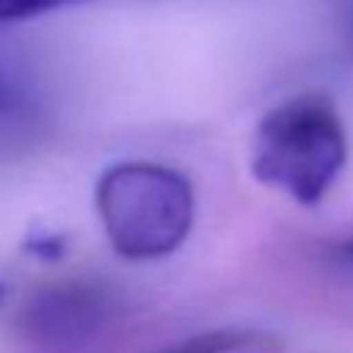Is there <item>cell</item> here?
Masks as SVG:
<instances>
[{
	"label": "cell",
	"mask_w": 353,
	"mask_h": 353,
	"mask_svg": "<svg viewBox=\"0 0 353 353\" xmlns=\"http://www.w3.org/2000/svg\"><path fill=\"white\" fill-rule=\"evenodd\" d=\"M245 345H251V336L245 331H204L154 353H237Z\"/></svg>",
	"instance_id": "3957f363"
},
{
	"label": "cell",
	"mask_w": 353,
	"mask_h": 353,
	"mask_svg": "<svg viewBox=\"0 0 353 353\" xmlns=\"http://www.w3.org/2000/svg\"><path fill=\"white\" fill-rule=\"evenodd\" d=\"M97 215L124 259L146 262L176 251L193 226L196 199L185 174L157 163H116L97 182Z\"/></svg>",
	"instance_id": "7a4b0ae2"
},
{
	"label": "cell",
	"mask_w": 353,
	"mask_h": 353,
	"mask_svg": "<svg viewBox=\"0 0 353 353\" xmlns=\"http://www.w3.org/2000/svg\"><path fill=\"white\" fill-rule=\"evenodd\" d=\"M339 254H342L345 259H350V262H353V237H350V240H345V245L339 248Z\"/></svg>",
	"instance_id": "5b68a950"
},
{
	"label": "cell",
	"mask_w": 353,
	"mask_h": 353,
	"mask_svg": "<svg viewBox=\"0 0 353 353\" xmlns=\"http://www.w3.org/2000/svg\"><path fill=\"white\" fill-rule=\"evenodd\" d=\"M345 157V124L320 94H301L268 110L251 141V174L298 204L323 201Z\"/></svg>",
	"instance_id": "6da1fadb"
},
{
	"label": "cell",
	"mask_w": 353,
	"mask_h": 353,
	"mask_svg": "<svg viewBox=\"0 0 353 353\" xmlns=\"http://www.w3.org/2000/svg\"><path fill=\"white\" fill-rule=\"evenodd\" d=\"M6 108V88H3V83H0V110Z\"/></svg>",
	"instance_id": "8992f818"
},
{
	"label": "cell",
	"mask_w": 353,
	"mask_h": 353,
	"mask_svg": "<svg viewBox=\"0 0 353 353\" xmlns=\"http://www.w3.org/2000/svg\"><path fill=\"white\" fill-rule=\"evenodd\" d=\"M3 295H6V287L0 284V303H3Z\"/></svg>",
	"instance_id": "52a82bcc"
},
{
	"label": "cell",
	"mask_w": 353,
	"mask_h": 353,
	"mask_svg": "<svg viewBox=\"0 0 353 353\" xmlns=\"http://www.w3.org/2000/svg\"><path fill=\"white\" fill-rule=\"evenodd\" d=\"M77 0H0V22H14L25 17H36L61 6H69Z\"/></svg>",
	"instance_id": "277c9868"
}]
</instances>
